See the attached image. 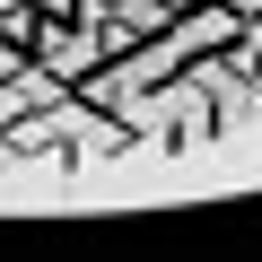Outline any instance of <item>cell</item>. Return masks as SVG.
Masks as SVG:
<instances>
[{
	"mask_svg": "<svg viewBox=\"0 0 262 262\" xmlns=\"http://www.w3.org/2000/svg\"><path fill=\"white\" fill-rule=\"evenodd\" d=\"M166 9H175V18H184V9H201V0H166Z\"/></svg>",
	"mask_w": 262,
	"mask_h": 262,
	"instance_id": "cell-1",
	"label": "cell"
}]
</instances>
